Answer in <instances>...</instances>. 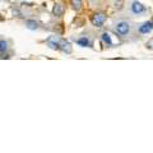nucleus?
<instances>
[{
  "mask_svg": "<svg viewBox=\"0 0 153 153\" xmlns=\"http://www.w3.org/2000/svg\"><path fill=\"white\" fill-rule=\"evenodd\" d=\"M26 27L31 31H36L38 28V23L36 21H33V19H28V21L26 22Z\"/></svg>",
  "mask_w": 153,
  "mask_h": 153,
  "instance_id": "1a4fd4ad",
  "label": "nucleus"
},
{
  "mask_svg": "<svg viewBox=\"0 0 153 153\" xmlns=\"http://www.w3.org/2000/svg\"><path fill=\"white\" fill-rule=\"evenodd\" d=\"M129 7H130V12L134 16H143V14H146L148 12V9L140 1H138V0H131Z\"/></svg>",
  "mask_w": 153,
  "mask_h": 153,
  "instance_id": "f03ea898",
  "label": "nucleus"
},
{
  "mask_svg": "<svg viewBox=\"0 0 153 153\" xmlns=\"http://www.w3.org/2000/svg\"><path fill=\"white\" fill-rule=\"evenodd\" d=\"M64 7L61 5V4H55L54 8H52V13H54V16L56 17H61L64 14Z\"/></svg>",
  "mask_w": 153,
  "mask_h": 153,
  "instance_id": "0eeeda50",
  "label": "nucleus"
},
{
  "mask_svg": "<svg viewBox=\"0 0 153 153\" xmlns=\"http://www.w3.org/2000/svg\"><path fill=\"white\" fill-rule=\"evenodd\" d=\"M8 50V42L5 40H0V52H5Z\"/></svg>",
  "mask_w": 153,
  "mask_h": 153,
  "instance_id": "f8f14e48",
  "label": "nucleus"
},
{
  "mask_svg": "<svg viewBox=\"0 0 153 153\" xmlns=\"http://www.w3.org/2000/svg\"><path fill=\"white\" fill-rule=\"evenodd\" d=\"M70 4H71V7H73L74 10H80V9H82V5H83L82 0H70Z\"/></svg>",
  "mask_w": 153,
  "mask_h": 153,
  "instance_id": "9b49d317",
  "label": "nucleus"
},
{
  "mask_svg": "<svg viewBox=\"0 0 153 153\" xmlns=\"http://www.w3.org/2000/svg\"><path fill=\"white\" fill-rule=\"evenodd\" d=\"M114 32L120 38H130L135 36L138 28L133 22L123 19V21H117V23L114 26Z\"/></svg>",
  "mask_w": 153,
  "mask_h": 153,
  "instance_id": "f257e3e1",
  "label": "nucleus"
},
{
  "mask_svg": "<svg viewBox=\"0 0 153 153\" xmlns=\"http://www.w3.org/2000/svg\"><path fill=\"white\" fill-rule=\"evenodd\" d=\"M137 28H138V33L139 35H148V33H151L153 31V19L140 23V25L137 26Z\"/></svg>",
  "mask_w": 153,
  "mask_h": 153,
  "instance_id": "20e7f679",
  "label": "nucleus"
},
{
  "mask_svg": "<svg viewBox=\"0 0 153 153\" xmlns=\"http://www.w3.org/2000/svg\"><path fill=\"white\" fill-rule=\"evenodd\" d=\"M76 45L80 47H88L89 46V40L87 37H80L76 40Z\"/></svg>",
  "mask_w": 153,
  "mask_h": 153,
  "instance_id": "9d476101",
  "label": "nucleus"
},
{
  "mask_svg": "<svg viewBox=\"0 0 153 153\" xmlns=\"http://www.w3.org/2000/svg\"><path fill=\"white\" fill-rule=\"evenodd\" d=\"M146 47H147V49H149V50H153V40H151L149 42H147Z\"/></svg>",
  "mask_w": 153,
  "mask_h": 153,
  "instance_id": "ddd939ff",
  "label": "nucleus"
},
{
  "mask_svg": "<svg viewBox=\"0 0 153 153\" xmlns=\"http://www.w3.org/2000/svg\"><path fill=\"white\" fill-rule=\"evenodd\" d=\"M59 41H60V38L54 35V36H50L49 38H47L46 44L52 50H59Z\"/></svg>",
  "mask_w": 153,
  "mask_h": 153,
  "instance_id": "423d86ee",
  "label": "nucleus"
},
{
  "mask_svg": "<svg viewBox=\"0 0 153 153\" xmlns=\"http://www.w3.org/2000/svg\"><path fill=\"white\" fill-rule=\"evenodd\" d=\"M59 50L65 52V54H71V51H73V49H71V44L69 41L64 40V38H60V41H59Z\"/></svg>",
  "mask_w": 153,
  "mask_h": 153,
  "instance_id": "39448f33",
  "label": "nucleus"
},
{
  "mask_svg": "<svg viewBox=\"0 0 153 153\" xmlns=\"http://www.w3.org/2000/svg\"><path fill=\"white\" fill-rule=\"evenodd\" d=\"M101 40L105 45H107V46H112V41H111V36H110V33L108 32H103L102 35H101Z\"/></svg>",
  "mask_w": 153,
  "mask_h": 153,
  "instance_id": "6e6552de",
  "label": "nucleus"
},
{
  "mask_svg": "<svg viewBox=\"0 0 153 153\" xmlns=\"http://www.w3.org/2000/svg\"><path fill=\"white\" fill-rule=\"evenodd\" d=\"M106 19H107L106 13H103V12H96L93 16L91 17V22H92V25H93L94 27L101 28V27L105 25Z\"/></svg>",
  "mask_w": 153,
  "mask_h": 153,
  "instance_id": "7ed1b4c3",
  "label": "nucleus"
}]
</instances>
